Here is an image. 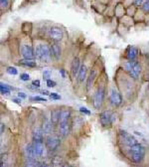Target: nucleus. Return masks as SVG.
Wrapping results in <instances>:
<instances>
[{
    "label": "nucleus",
    "instance_id": "423d86ee",
    "mask_svg": "<svg viewBox=\"0 0 149 167\" xmlns=\"http://www.w3.org/2000/svg\"><path fill=\"white\" fill-rule=\"evenodd\" d=\"M115 118V113L110 110H104L99 115V121L102 126H108L114 123Z\"/></svg>",
    "mask_w": 149,
    "mask_h": 167
},
{
    "label": "nucleus",
    "instance_id": "0eeeda50",
    "mask_svg": "<svg viewBox=\"0 0 149 167\" xmlns=\"http://www.w3.org/2000/svg\"><path fill=\"white\" fill-rule=\"evenodd\" d=\"M20 52H21L22 57L26 60H34L36 58L35 51L33 50V48L30 45H27V44H23L21 48H20Z\"/></svg>",
    "mask_w": 149,
    "mask_h": 167
},
{
    "label": "nucleus",
    "instance_id": "e433bc0d",
    "mask_svg": "<svg viewBox=\"0 0 149 167\" xmlns=\"http://www.w3.org/2000/svg\"><path fill=\"white\" fill-rule=\"evenodd\" d=\"M64 167H75V166L70 165V164H65V165H64Z\"/></svg>",
    "mask_w": 149,
    "mask_h": 167
},
{
    "label": "nucleus",
    "instance_id": "7ed1b4c3",
    "mask_svg": "<svg viewBox=\"0 0 149 167\" xmlns=\"http://www.w3.org/2000/svg\"><path fill=\"white\" fill-rule=\"evenodd\" d=\"M129 153L131 161L136 163V164H139L143 160L144 155H145V148H144V146L142 144H140L137 141L129 147Z\"/></svg>",
    "mask_w": 149,
    "mask_h": 167
},
{
    "label": "nucleus",
    "instance_id": "6ab92c4d",
    "mask_svg": "<svg viewBox=\"0 0 149 167\" xmlns=\"http://www.w3.org/2000/svg\"><path fill=\"white\" fill-rule=\"evenodd\" d=\"M53 123L51 121H45L43 122V126H42V130L44 133H50L53 130Z\"/></svg>",
    "mask_w": 149,
    "mask_h": 167
},
{
    "label": "nucleus",
    "instance_id": "79ce46f5",
    "mask_svg": "<svg viewBox=\"0 0 149 167\" xmlns=\"http://www.w3.org/2000/svg\"><path fill=\"white\" fill-rule=\"evenodd\" d=\"M25 167H28V166H27V165H26V166H25Z\"/></svg>",
    "mask_w": 149,
    "mask_h": 167
},
{
    "label": "nucleus",
    "instance_id": "c756f323",
    "mask_svg": "<svg viewBox=\"0 0 149 167\" xmlns=\"http://www.w3.org/2000/svg\"><path fill=\"white\" fill-rule=\"evenodd\" d=\"M32 85H33L34 87H40V81H39V80H35V81L32 82Z\"/></svg>",
    "mask_w": 149,
    "mask_h": 167
},
{
    "label": "nucleus",
    "instance_id": "f257e3e1",
    "mask_svg": "<svg viewBox=\"0 0 149 167\" xmlns=\"http://www.w3.org/2000/svg\"><path fill=\"white\" fill-rule=\"evenodd\" d=\"M71 111L68 109H63L61 111V117H60V133L63 137H66L70 134L71 131V122H70Z\"/></svg>",
    "mask_w": 149,
    "mask_h": 167
},
{
    "label": "nucleus",
    "instance_id": "a19ab883",
    "mask_svg": "<svg viewBox=\"0 0 149 167\" xmlns=\"http://www.w3.org/2000/svg\"><path fill=\"white\" fill-rule=\"evenodd\" d=\"M145 1H149V0H145Z\"/></svg>",
    "mask_w": 149,
    "mask_h": 167
},
{
    "label": "nucleus",
    "instance_id": "ddd939ff",
    "mask_svg": "<svg viewBox=\"0 0 149 167\" xmlns=\"http://www.w3.org/2000/svg\"><path fill=\"white\" fill-rule=\"evenodd\" d=\"M32 146H33V150H34L35 156H42V154L44 152L43 142L33 141V142H32Z\"/></svg>",
    "mask_w": 149,
    "mask_h": 167
},
{
    "label": "nucleus",
    "instance_id": "2eb2a0df",
    "mask_svg": "<svg viewBox=\"0 0 149 167\" xmlns=\"http://www.w3.org/2000/svg\"><path fill=\"white\" fill-rule=\"evenodd\" d=\"M32 138H33V141H39V142H43L44 141V132L41 128H36L33 131V134H32Z\"/></svg>",
    "mask_w": 149,
    "mask_h": 167
},
{
    "label": "nucleus",
    "instance_id": "72a5a7b5",
    "mask_svg": "<svg viewBox=\"0 0 149 167\" xmlns=\"http://www.w3.org/2000/svg\"><path fill=\"white\" fill-rule=\"evenodd\" d=\"M49 76H50V72L49 71H45V72H44V76H43L44 78H48Z\"/></svg>",
    "mask_w": 149,
    "mask_h": 167
},
{
    "label": "nucleus",
    "instance_id": "f3484780",
    "mask_svg": "<svg viewBox=\"0 0 149 167\" xmlns=\"http://www.w3.org/2000/svg\"><path fill=\"white\" fill-rule=\"evenodd\" d=\"M61 111L60 109H54L51 113V121L54 125L59 124L60 122V117H61Z\"/></svg>",
    "mask_w": 149,
    "mask_h": 167
},
{
    "label": "nucleus",
    "instance_id": "aec40b11",
    "mask_svg": "<svg viewBox=\"0 0 149 167\" xmlns=\"http://www.w3.org/2000/svg\"><path fill=\"white\" fill-rule=\"evenodd\" d=\"M19 64L24 67H28V68H35L37 66V63L34 62L33 60H26V59H23L22 61L19 62Z\"/></svg>",
    "mask_w": 149,
    "mask_h": 167
},
{
    "label": "nucleus",
    "instance_id": "7c9ffc66",
    "mask_svg": "<svg viewBox=\"0 0 149 167\" xmlns=\"http://www.w3.org/2000/svg\"><path fill=\"white\" fill-rule=\"evenodd\" d=\"M134 4L136 6H140L143 4V0H134Z\"/></svg>",
    "mask_w": 149,
    "mask_h": 167
},
{
    "label": "nucleus",
    "instance_id": "bb28decb",
    "mask_svg": "<svg viewBox=\"0 0 149 167\" xmlns=\"http://www.w3.org/2000/svg\"><path fill=\"white\" fill-rule=\"evenodd\" d=\"M142 9L144 12H147L149 13V1H145L142 4Z\"/></svg>",
    "mask_w": 149,
    "mask_h": 167
},
{
    "label": "nucleus",
    "instance_id": "4be33fe9",
    "mask_svg": "<svg viewBox=\"0 0 149 167\" xmlns=\"http://www.w3.org/2000/svg\"><path fill=\"white\" fill-rule=\"evenodd\" d=\"M7 73L12 75V76H16V75L18 74V71L14 67H9V68H7Z\"/></svg>",
    "mask_w": 149,
    "mask_h": 167
},
{
    "label": "nucleus",
    "instance_id": "20e7f679",
    "mask_svg": "<svg viewBox=\"0 0 149 167\" xmlns=\"http://www.w3.org/2000/svg\"><path fill=\"white\" fill-rule=\"evenodd\" d=\"M61 145V139L58 135H49L47 136L45 140V146L48 150L50 151H55L56 149H58V147Z\"/></svg>",
    "mask_w": 149,
    "mask_h": 167
},
{
    "label": "nucleus",
    "instance_id": "a211bd4d",
    "mask_svg": "<svg viewBox=\"0 0 149 167\" xmlns=\"http://www.w3.org/2000/svg\"><path fill=\"white\" fill-rule=\"evenodd\" d=\"M95 77H96L95 71V70L91 71L90 76H88V79H87V90H88V91L91 90V87L92 86V84H94V81H95Z\"/></svg>",
    "mask_w": 149,
    "mask_h": 167
},
{
    "label": "nucleus",
    "instance_id": "1a4fd4ad",
    "mask_svg": "<svg viewBox=\"0 0 149 167\" xmlns=\"http://www.w3.org/2000/svg\"><path fill=\"white\" fill-rule=\"evenodd\" d=\"M110 99L112 106H119L122 102V97L120 93L115 89H112L110 91Z\"/></svg>",
    "mask_w": 149,
    "mask_h": 167
},
{
    "label": "nucleus",
    "instance_id": "39448f33",
    "mask_svg": "<svg viewBox=\"0 0 149 167\" xmlns=\"http://www.w3.org/2000/svg\"><path fill=\"white\" fill-rule=\"evenodd\" d=\"M104 95H106V87H99L96 90L95 94L94 95V106L95 109H99V107H102V102L104 101Z\"/></svg>",
    "mask_w": 149,
    "mask_h": 167
},
{
    "label": "nucleus",
    "instance_id": "b1692460",
    "mask_svg": "<svg viewBox=\"0 0 149 167\" xmlns=\"http://www.w3.org/2000/svg\"><path fill=\"white\" fill-rule=\"evenodd\" d=\"M20 79H21L23 82H28L30 80V76L26 73H23V74L20 75Z\"/></svg>",
    "mask_w": 149,
    "mask_h": 167
},
{
    "label": "nucleus",
    "instance_id": "6e6552de",
    "mask_svg": "<svg viewBox=\"0 0 149 167\" xmlns=\"http://www.w3.org/2000/svg\"><path fill=\"white\" fill-rule=\"evenodd\" d=\"M50 38L53 39L55 42H59L64 38V32L60 27H51L49 32Z\"/></svg>",
    "mask_w": 149,
    "mask_h": 167
},
{
    "label": "nucleus",
    "instance_id": "f8f14e48",
    "mask_svg": "<svg viewBox=\"0 0 149 167\" xmlns=\"http://www.w3.org/2000/svg\"><path fill=\"white\" fill-rule=\"evenodd\" d=\"M138 56V49L135 46H130L128 48L127 53H126V58L128 61H136V58Z\"/></svg>",
    "mask_w": 149,
    "mask_h": 167
},
{
    "label": "nucleus",
    "instance_id": "4468645a",
    "mask_svg": "<svg viewBox=\"0 0 149 167\" xmlns=\"http://www.w3.org/2000/svg\"><path fill=\"white\" fill-rule=\"evenodd\" d=\"M51 53H52V57H54L56 60H59L60 57H61V47H60L58 42H55L54 44H52Z\"/></svg>",
    "mask_w": 149,
    "mask_h": 167
},
{
    "label": "nucleus",
    "instance_id": "c9c22d12",
    "mask_svg": "<svg viewBox=\"0 0 149 167\" xmlns=\"http://www.w3.org/2000/svg\"><path fill=\"white\" fill-rule=\"evenodd\" d=\"M4 129H5V126H4V123H1V131H0V132H1V134L4 132Z\"/></svg>",
    "mask_w": 149,
    "mask_h": 167
},
{
    "label": "nucleus",
    "instance_id": "f704fd0d",
    "mask_svg": "<svg viewBox=\"0 0 149 167\" xmlns=\"http://www.w3.org/2000/svg\"><path fill=\"white\" fill-rule=\"evenodd\" d=\"M60 73L62 74V77H63V78H65V77H66V73H65V71H64V70H60Z\"/></svg>",
    "mask_w": 149,
    "mask_h": 167
},
{
    "label": "nucleus",
    "instance_id": "393cba45",
    "mask_svg": "<svg viewBox=\"0 0 149 167\" xmlns=\"http://www.w3.org/2000/svg\"><path fill=\"white\" fill-rule=\"evenodd\" d=\"M49 97L51 98V99H53V101H59V99H61V97H60V95L56 94V93L50 94Z\"/></svg>",
    "mask_w": 149,
    "mask_h": 167
},
{
    "label": "nucleus",
    "instance_id": "a878e982",
    "mask_svg": "<svg viewBox=\"0 0 149 167\" xmlns=\"http://www.w3.org/2000/svg\"><path fill=\"white\" fill-rule=\"evenodd\" d=\"M0 4H1V8L5 9L9 5V0H0Z\"/></svg>",
    "mask_w": 149,
    "mask_h": 167
},
{
    "label": "nucleus",
    "instance_id": "58836bf2",
    "mask_svg": "<svg viewBox=\"0 0 149 167\" xmlns=\"http://www.w3.org/2000/svg\"><path fill=\"white\" fill-rule=\"evenodd\" d=\"M37 167H45V165H44V164H40V165H38Z\"/></svg>",
    "mask_w": 149,
    "mask_h": 167
},
{
    "label": "nucleus",
    "instance_id": "2f4dec72",
    "mask_svg": "<svg viewBox=\"0 0 149 167\" xmlns=\"http://www.w3.org/2000/svg\"><path fill=\"white\" fill-rule=\"evenodd\" d=\"M40 93H41L42 95H50V93H49V91H45V90L41 91Z\"/></svg>",
    "mask_w": 149,
    "mask_h": 167
},
{
    "label": "nucleus",
    "instance_id": "412c9836",
    "mask_svg": "<svg viewBox=\"0 0 149 167\" xmlns=\"http://www.w3.org/2000/svg\"><path fill=\"white\" fill-rule=\"evenodd\" d=\"M0 91H1V94H2V95H7V94H9V91H10V87H9V86H7V85H5V84L1 83V84H0Z\"/></svg>",
    "mask_w": 149,
    "mask_h": 167
},
{
    "label": "nucleus",
    "instance_id": "9b49d317",
    "mask_svg": "<svg viewBox=\"0 0 149 167\" xmlns=\"http://www.w3.org/2000/svg\"><path fill=\"white\" fill-rule=\"evenodd\" d=\"M140 73H141V65H140L137 61H135L133 66H132L131 71L129 72V75L131 78H133L134 80H137L139 78Z\"/></svg>",
    "mask_w": 149,
    "mask_h": 167
},
{
    "label": "nucleus",
    "instance_id": "9d476101",
    "mask_svg": "<svg viewBox=\"0 0 149 167\" xmlns=\"http://www.w3.org/2000/svg\"><path fill=\"white\" fill-rule=\"evenodd\" d=\"M80 59L78 57H76L73 62H72V65H71V74H72V77L76 78L78 76L80 69Z\"/></svg>",
    "mask_w": 149,
    "mask_h": 167
},
{
    "label": "nucleus",
    "instance_id": "c85d7f7f",
    "mask_svg": "<svg viewBox=\"0 0 149 167\" xmlns=\"http://www.w3.org/2000/svg\"><path fill=\"white\" fill-rule=\"evenodd\" d=\"M80 113H84V114H87V115H90L91 114V111L88 110V109H87L86 107H80Z\"/></svg>",
    "mask_w": 149,
    "mask_h": 167
},
{
    "label": "nucleus",
    "instance_id": "f03ea898",
    "mask_svg": "<svg viewBox=\"0 0 149 167\" xmlns=\"http://www.w3.org/2000/svg\"><path fill=\"white\" fill-rule=\"evenodd\" d=\"M35 56L39 61L43 63H50L52 58L51 53V47H49L47 44H39L35 49Z\"/></svg>",
    "mask_w": 149,
    "mask_h": 167
},
{
    "label": "nucleus",
    "instance_id": "5701e85b",
    "mask_svg": "<svg viewBox=\"0 0 149 167\" xmlns=\"http://www.w3.org/2000/svg\"><path fill=\"white\" fill-rule=\"evenodd\" d=\"M30 99H31V101H33V102H47V99L45 98H41V97H31Z\"/></svg>",
    "mask_w": 149,
    "mask_h": 167
},
{
    "label": "nucleus",
    "instance_id": "473e14b6",
    "mask_svg": "<svg viewBox=\"0 0 149 167\" xmlns=\"http://www.w3.org/2000/svg\"><path fill=\"white\" fill-rule=\"evenodd\" d=\"M18 97L20 98H26V95L25 94H23V93H18Z\"/></svg>",
    "mask_w": 149,
    "mask_h": 167
},
{
    "label": "nucleus",
    "instance_id": "dca6fc26",
    "mask_svg": "<svg viewBox=\"0 0 149 167\" xmlns=\"http://www.w3.org/2000/svg\"><path fill=\"white\" fill-rule=\"evenodd\" d=\"M88 78V68L86 65L80 66V72L78 74V81L80 83H84V81Z\"/></svg>",
    "mask_w": 149,
    "mask_h": 167
},
{
    "label": "nucleus",
    "instance_id": "cd10ccee",
    "mask_svg": "<svg viewBox=\"0 0 149 167\" xmlns=\"http://www.w3.org/2000/svg\"><path fill=\"white\" fill-rule=\"evenodd\" d=\"M46 83H47V86L49 87H56V82L55 81H52V80H47Z\"/></svg>",
    "mask_w": 149,
    "mask_h": 167
},
{
    "label": "nucleus",
    "instance_id": "ea45409f",
    "mask_svg": "<svg viewBox=\"0 0 149 167\" xmlns=\"http://www.w3.org/2000/svg\"><path fill=\"white\" fill-rule=\"evenodd\" d=\"M0 167H3V161L1 160V164H0Z\"/></svg>",
    "mask_w": 149,
    "mask_h": 167
},
{
    "label": "nucleus",
    "instance_id": "4c0bfd02",
    "mask_svg": "<svg viewBox=\"0 0 149 167\" xmlns=\"http://www.w3.org/2000/svg\"><path fill=\"white\" fill-rule=\"evenodd\" d=\"M45 167H53V165H52V164H46Z\"/></svg>",
    "mask_w": 149,
    "mask_h": 167
}]
</instances>
